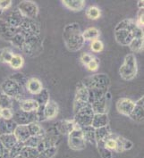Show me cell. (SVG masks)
<instances>
[{
    "mask_svg": "<svg viewBox=\"0 0 144 158\" xmlns=\"http://www.w3.org/2000/svg\"><path fill=\"white\" fill-rule=\"evenodd\" d=\"M23 53L31 57L38 56L43 50L42 40L40 35L25 38V43L23 48Z\"/></svg>",
    "mask_w": 144,
    "mask_h": 158,
    "instance_id": "obj_4",
    "label": "cell"
},
{
    "mask_svg": "<svg viewBox=\"0 0 144 158\" xmlns=\"http://www.w3.org/2000/svg\"><path fill=\"white\" fill-rule=\"evenodd\" d=\"M23 18L24 17L21 15V13L18 11V9H15V10L10 12L4 21L7 24L10 25V26H12L14 28H16V29H19V27H20V25L22 23Z\"/></svg>",
    "mask_w": 144,
    "mask_h": 158,
    "instance_id": "obj_18",
    "label": "cell"
},
{
    "mask_svg": "<svg viewBox=\"0 0 144 158\" xmlns=\"http://www.w3.org/2000/svg\"><path fill=\"white\" fill-rule=\"evenodd\" d=\"M96 146L98 148L99 153H100L101 158H112V156H112V151L105 148L104 142H97Z\"/></svg>",
    "mask_w": 144,
    "mask_h": 158,
    "instance_id": "obj_39",
    "label": "cell"
},
{
    "mask_svg": "<svg viewBox=\"0 0 144 158\" xmlns=\"http://www.w3.org/2000/svg\"><path fill=\"white\" fill-rule=\"evenodd\" d=\"M138 28L136 26L134 29H120L115 30V39L116 42L122 46H129L131 41L134 39V31Z\"/></svg>",
    "mask_w": 144,
    "mask_h": 158,
    "instance_id": "obj_12",
    "label": "cell"
},
{
    "mask_svg": "<svg viewBox=\"0 0 144 158\" xmlns=\"http://www.w3.org/2000/svg\"><path fill=\"white\" fill-rule=\"evenodd\" d=\"M100 35V31L97 28H95V27L88 28L83 32V37L84 40H91V41H93L95 40H98Z\"/></svg>",
    "mask_w": 144,
    "mask_h": 158,
    "instance_id": "obj_30",
    "label": "cell"
},
{
    "mask_svg": "<svg viewBox=\"0 0 144 158\" xmlns=\"http://www.w3.org/2000/svg\"><path fill=\"white\" fill-rule=\"evenodd\" d=\"M9 64L13 69H21L24 64V59L21 55H14L11 61L9 62Z\"/></svg>",
    "mask_w": 144,
    "mask_h": 158,
    "instance_id": "obj_34",
    "label": "cell"
},
{
    "mask_svg": "<svg viewBox=\"0 0 144 158\" xmlns=\"http://www.w3.org/2000/svg\"><path fill=\"white\" fill-rule=\"evenodd\" d=\"M91 49L94 53H100L104 49V44L100 40H95L91 44Z\"/></svg>",
    "mask_w": 144,
    "mask_h": 158,
    "instance_id": "obj_43",
    "label": "cell"
},
{
    "mask_svg": "<svg viewBox=\"0 0 144 158\" xmlns=\"http://www.w3.org/2000/svg\"><path fill=\"white\" fill-rule=\"evenodd\" d=\"M14 135L15 136L18 141L23 142V143L26 141L31 137V134H30L27 125H17L15 130Z\"/></svg>",
    "mask_w": 144,
    "mask_h": 158,
    "instance_id": "obj_22",
    "label": "cell"
},
{
    "mask_svg": "<svg viewBox=\"0 0 144 158\" xmlns=\"http://www.w3.org/2000/svg\"><path fill=\"white\" fill-rule=\"evenodd\" d=\"M0 158H9V150H7L0 142Z\"/></svg>",
    "mask_w": 144,
    "mask_h": 158,
    "instance_id": "obj_50",
    "label": "cell"
},
{
    "mask_svg": "<svg viewBox=\"0 0 144 158\" xmlns=\"http://www.w3.org/2000/svg\"><path fill=\"white\" fill-rule=\"evenodd\" d=\"M11 98L6 94L0 91V108L1 109H12L14 106V103Z\"/></svg>",
    "mask_w": 144,
    "mask_h": 158,
    "instance_id": "obj_33",
    "label": "cell"
},
{
    "mask_svg": "<svg viewBox=\"0 0 144 158\" xmlns=\"http://www.w3.org/2000/svg\"><path fill=\"white\" fill-rule=\"evenodd\" d=\"M12 6L11 0H2L0 1V10H6Z\"/></svg>",
    "mask_w": 144,
    "mask_h": 158,
    "instance_id": "obj_51",
    "label": "cell"
},
{
    "mask_svg": "<svg viewBox=\"0 0 144 158\" xmlns=\"http://www.w3.org/2000/svg\"><path fill=\"white\" fill-rule=\"evenodd\" d=\"M122 143H123V148H124V151H126V150H130L133 148V143L129 140L127 139L122 137Z\"/></svg>",
    "mask_w": 144,
    "mask_h": 158,
    "instance_id": "obj_49",
    "label": "cell"
},
{
    "mask_svg": "<svg viewBox=\"0 0 144 158\" xmlns=\"http://www.w3.org/2000/svg\"><path fill=\"white\" fill-rule=\"evenodd\" d=\"M12 120L17 125H28L32 123H38L36 112L28 113V112L22 111L21 109L14 113Z\"/></svg>",
    "mask_w": 144,
    "mask_h": 158,
    "instance_id": "obj_11",
    "label": "cell"
},
{
    "mask_svg": "<svg viewBox=\"0 0 144 158\" xmlns=\"http://www.w3.org/2000/svg\"><path fill=\"white\" fill-rule=\"evenodd\" d=\"M138 73V65L135 56L128 54L125 56L123 64L119 68V74L125 81H133Z\"/></svg>",
    "mask_w": 144,
    "mask_h": 158,
    "instance_id": "obj_3",
    "label": "cell"
},
{
    "mask_svg": "<svg viewBox=\"0 0 144 158\" xmlns=\"http://www.w3.org/2000/svg\"><path fill=\"white\" fill-rule=\"evenodd\" d=\"M104 146L106 148L110 151H116V134L111 133L108 138L104 141Z\"/></svg>",
    "mask_w": 144,
    "mask_h": 158,
    "instance_id": "obj_37",
    "label": "cell"
},
{
    "mask_svg": "<svg viewBox=\"0 0 144 158\" xmlns=\"http://www.w3.org/2000/svg\"><path fill=\"white\" fill-rule=\"evenodd\" d=\"M0 142L6 149L10 150L16 144L18 140L14 134H6L0 136Z\"/></svg>",
    "mask_w": 144,
    "mask_h": 158,
    "instance_id": "obj_29",
    "label": "cell"
},
{
    "mask_svg": "<svg viewBox=\"0 0 144 158\" xmlns=\"http://www.w3.org/2000/svg\"><path fill=\"white\" fill-rule=\"evenodd\" d=\"M15 158H23L22 156H16V157H15Z\"/></svg>",
    "mask_w": 144,
    "mask_h": 158,
    "instance_id": "obj_53",
    "label": "cell"
},
{
    "mask_svg": "<svg viewBox=\"0 0 144 158\" xmlns=\"http://www.w3.org/2000/svg\"><path fill=\"white\" fill-rule=\"evenodd\" d=\"M14 112L12 109H2L0 118H3L5 120H12Z\"/></svg>",
    "mask_w": 144,
    "mask_h": 158,
    "instance_id": "obj_46",
    "label": "cell"
},
{
    "mask_svg": "<svg viewBox=\"0 0 144 158\" xmlns=\"http://www.w3.org/2000/svg\"><path fill=\"white\" fill-rule=\"evenodd\" d=\"M57 154V147H52L40 153L39 158H54Z\"/></svg>",
    "mask_w": 144,
    "mask_h": 158,
    "instance_id": "obj_40",
    "label": "cell"
},
{
    "mask_svg": "<svg viewBox=\"0 0 144 158\" xmlns=\"http://www.w3.org/2000/svg\"><path fill=\"white\" fill-rule=\"evenodd\" d=\"M56 130L61 135H68L75 128V123L74 120H61L57 123Z\"/></svg>",
    "mask_w": 144,
    "mask_h": 158,
    "instance_id": "obj_17",
    "label": "cell"
},
{
    "mask_svg": "<svg viewBox=\"0 0 144 158\" xmlns=\"http://www.w3.org/2000/svg\"><path fill=\"white\" fill-rule=\"evenodd\" d=\"M26 89L29 93L32 95H38L43 89V86L41 81L37 78H31L27 81L25 85Z\"/></svg>",
    "mask_w": 144,
    "mask_h": 158,
    "instance_id": "obj_20",
    "label": "cell"
},
{
    "mask_svg": "<svg viewBox=\"0 0 144 158\" xmlns=\"http://www.w3.org/2000/svg\"><path fill=\"white\" fill-rule=\"evenodd\" d=\"M10 79H11V80H13V81H16L17 83L19 84V85H21L23 88V86H24V85H26V83H27V81H28V80H26L25 77H24L23 74H21V73L15 74L14 76H12Z\"/></svg>",
    "mask_w": 144,
    "mask_h": 158,
    "instance_id": "obj_44",
    "label": "cell"
},
{
    "mask_svg": "<svg viewBox=\"0 0 144 158\" xmlns=\"http://www.w3.org/2000/svg\"><path fill=\"white\" fill-rule=\"evenodd\" d=\"M82 131L84 138L85 141L91 143V145L96 146V139H95V129L91 126H85L82 127Z\"/></svg>",
    "mask_w": 144,
    "mask_h": 158,
    "instance_id": "obj_28",
    "label": "cell"
},
{
    "mask_svg": "<svg viewBox=\"0 0 144 158\" xmlns=\"http://www.w3.org/2000/svg\"><path fill=\"white\" fill-rule=\"evenodd\" d=\"M112 133L111 132L110 127L109 125L104 126L99 129H95V139H96V143L97 142H104L108 136Z\"/></svg>",
    "mask_w": 144,
    "mask_h": 158,
    "instance_id": "obj_26",
    "label": "cell"
},
{
    "mask_svg": "<svg viewBox=\"0 0 144 158\" xmlns=\"http://www.w3.org/2000/svg\"><path fill=\"white\" fill-rule=\"evenodd\" d=\"M110 93L107 92L106 95L103 96L101 98L92 103L91 106L93 110L94 114H107L108 113V100L110 99Z\"/></svg>",
    "mask_w": 144,
    "mask_h": 158,
    "instance_id": "obj_16",
    "label": "cell"
},
{
    "mask_svg": "<svg viewBox=\"0 0 144 158\" xmlns=\"http://www.w3.org/2000/svg\"><path fill=\"white\" fill-rule=\"evenodd\" d=\"M68 145L71 149L74 151H82L86 148V141H85L82 128L75 123L74 130L68 134Z\"/></svg>",
    "mask_w": 144,
    "mask_h": 158,
    "instance_id": "obj_6",
    "label": "cell"
},
{
    "mask_svg": "<svg viewBox=\"0 0 144 158\" xmlns=\"http://www.w3.org/2000/svg\"><path fill=\"white\" fill-rule=\"evenodd\" d=\"M89 93L88 89L84 87V85L81 82L77 84L76 91H75V98L74 102V114L78 112L80 109L84 107L89 104Z\"/></svg>",
    "mask_w": 144,
    "mask_h": 158,
    "instance_id": "obj_8",
    "label": "cell"
},
{
    "mask_svg": "<svg viewBox=\"0 0 144 158\" xmlns=\"http://www.w3.org/2000/svg\"><path fill=\"white\" fill-rule=\"evenodd\" d=\"M143 5H144L143 0H139V1L137 2V6H138L139 9H143Z\"/></svg>",
    "mask_w": 144,
    "mask_h": 158,
    "instance_id": "obj_52",
    "label": "cell"
},
{
    "mask_svg": "<svg viewBox=\"0 0 144 158\" xmlns=\"http://www.w3.org/2000/svg\"><path fill=\"white\" fill-rule=\"evenodd\" d=\"M82 83L89 91L94 90L107 93L108 92L111 81L110 78L106 73H96L84 78Z\"/></svg>",
    "mask_w": 144,
    "mask_h": 158,
    "instance_id": "obj_2",
    "label": "cell"
},
{
    "mask_svg": "<svg viewBox=\"0 0 144 158\" xmlns=\"http://www.w3.org/2000/svg\"><path fill=\"white\" fill-rule=\"evenodd\" d=\"M39 155L40 152L36 148L23 147L20 156H22L23 158H39Z\"/></svg>",
    "mask_w": 144,
    "mask_h": 158,
    "instance_id": "obj_32",
    "label": "cell"
},
{
    "mask_svg": "<svg viewBox=\"0 0 144 158\" xmlns=\"http://www.w3.org/2000/svg\"><path fill=\"white\" fill-rule=\"evenodd\" d=\"M17 9L24 18L34 19L39 15V7L33 1H22L19 3Z\"/></svg>",
    "mask_w": 144,
    "mask_h": 158,
    "instance_id": "obj_9",
    "label": "cell"
},
{
    "mask_svg": "<svg viewBox=\"0 0 144 158\" xmlns=\"http://www.w3.org/2000/svg\"><path fill=\"white\" fill-rule=\"evenodd\" d=\"M63 39L67 49L72 52H77L84 46L85 40L83 37V32L77 23H71L65 26Z\"/></svg>",
    "mask_w": 144,
    "mask_h": 158,
    "instance_id": "obj_1",
    "label": "cell"
},
{
    "mask_svg": "<svg viewBox=\"0 0 144 158\" xmlns=\"http://www.w3.org/2000/svg\"><path fill=\"white\" fill-rule=\"evenodd\" d=\"M144 98L142 97L139 100H137L134 106V108L132 111L131 114L129 117L138 123H143L144 121V109H143V104H144Z\"/></svg>",
    "mask_w": 144,
    "mask_h": 158,
    "instance_id": "obj_14",
    "label": "cell"
},
{
    "mask_svg": "<svg viewBox=\"0 0 144 158\" xmlns=\"http://www.w3.org/2000/svg\"><path fill=\"white\" fill-rule=\"evenodd\" d=\"M10 43L14 46V47H15L17 48H19V49H23V46H24V43H25V36L23 35V34L22 33V32H17L11 40H10Z\"/></svg>",
    "mask_w": 144,
    "mask_h": 158,
    "instance_id": "obj_31",
    "label": "cell"
},
{
    "mask_svg": "<svg viewBox=\"0 0 144 158\" xmlns=\"http://www.w3.org/2000/svg\"><path fill=\"white\" fill-rule=\"evenodd\" d=\"M17 124L13 120H5L0 118V136L6 134H14Z\"/></svg>",
    "mask_w": 144,
    "mask_h": 158,
    "instance_id": "obj_21",
    "label": "cell"
},
{
    "mask_svg": "<svg viewBox=\"0 0 144 158\" xmlns=\"http://www.w3.org/2000/svg\"><path fill=\"white\" fill-rule=\"evenodd\" d=\"M1 92L8 96L12 99L16 101H22L23 97V87L17 83L16 81L7 79L1 85Z\"/></svg>",
    "mask_w": 144,
    "mask_h": 158,
    "instance_id": "obj_5",
    "label": "cell"
},
{
    "mask_svg": "<svg viewBox=\"0 0 144 158\" xmlns=\"http://www.w3.org/2000/svg\"><path fill=\"white\" fill-rule=\"evenodd\" d=\"M108 123H109V119L108 114H95L92 119L91 126L94 129H99L108 125Z\"/></svg>",
    "mask_w": 144,
    "mask_h": 158,
    "instance_id": "obj_24",
    "label": "cell"
},
{
    "mask_svg": "<svg viewBox=\"0 0 144 158\" xmlns=\"http://www.w3.org/2000/svg\"><path fill=\"white\" fill-rule=\"evenodd\" d=\"M1 111H2V109L0 108V115H1Z\"/></svg>",
    "mask_w": 144,
    "mask_h": 158,
    "instance_id": "obj_54",
    "label": "cell"
},
{
    "mask_svg": "<svg viewBox=\"0 0 144 158\" xmlns=\"http://www.w3.org/2000/svg\"><path fill=\"white\" fill-rule=\"evenodd\" d=\"M58 105L57 104V102L49 100L48 102V104L45 106L44 107V117L45 120H52L55 117H57V114H58Z\"/></svg>",
    "mask_w": 144,
    "mask_h": 158,
    "instance_id": "obj_19",
    "label": "cell"
},
{
    "mask_svg": "<svg viewBox=\"0 0 144 158\" xmlns=\"http://www.w3.org/2000/svg\"><path fill=\"white\" fill-rule=\"evenodd\" d=\"M136 22V25L141 28V29H143V9H140L139 10V13H138V17H137V20Z\"/></svg>",
    "mask_w": 144,
    "mask_h": 158,
    "instance_id": "obj_47",
    "label": "cell"
},
{
    "mask_svg": "<svg viewBox=\"0 0 144 158\" xmlns=\"http://www.w3.org/2000/svg\"><path fill=\"white\" fill-rule=\"evenodd\" d=\"M129 48L133 52H135V53H140L143 51V39L134 38L129 44Z\"/></svg>",
    "mask_w": 144,
    "mask_h": 158,
    "instance_id": "obj_35",
    "label": "cell"
},
{
    "mask_svg": "<svg viewBox=\"0 0 144 158\" xmlns=\"http://www.w3.org/2000/svg\"><path fill=\"white\" fill-rule=\"evenodd\" d=\"M43 138H39V137H30L26 141L23 142L24 147H31V148H37L40 142L41 141Z\"/></svg>",
    "mask_w": 144,
    "mask_h": 158,
    "instance_id": "obj_42",
    "label": "cell"
},
{
    "mask_svg": "<svg viewBox=\"0 0 144 158\" xmlns=\"http://www.w3.org/2000/svg\"><path fill=\"white\" fill-rule=\"evenodd\" d=\"M94 112L91 106L88 104L84 107L80 109L78 112L74 114V123L78 124L81 128L85 126H91L92 123V119L94 116Z\"/></svg>",
    "mask_w": 144,
    "mask_h": 158,
    "instance_id": "obj_7",
    "label": "cell"
},
{
    "mask_svg": "<svg viewBox=\"0 0 144 158\" xmlns=\"http://www.w3.org/2000/svg\"><path fill=\"white\" fill-rule=\"evenodd\" d=\"M19 106L22 111L32 113V112H36L39 108V104L35 99H23L20 101Z\"/></svg>",
    "mask_w": 144,
    "mask_h": 158,
    "instance_id": "obj_23",
    "label": "cell"
},
{
    "mask_svg": "<svg viewBox=\"0 0 144 158\" xmlns=\"http://www.w3.org/2000/svg\"><path fill=\"white\" fill-rule=\"evenodd\" d=\"M63 5L72 11H82L86 6V2L84 0H63Z\"/></svg>",
    "mask_w": 144,
    "mask_h": 158,
    "instance_id": "obj_25",
    "label": "cell"
},
{
    "mask_svg": "<svg viewBox=\"0 0 144 158\" xmlns=\"http://www.w3.org/2000/svg\"><path fill=\"white\" fill-rule=\"evenodd\" d=\"M23 147H24V144L23 142H17L16 144L9 150V158H15L18 156H20Z\"/></svg>",
    "mask_w": 144,
    "mask_h": 158,
    "instance_id": "obj_38",
    "label": "cell"
},
{
    "mask_svg": "<svg viewBox=\"0 0 144 158\" xmlns=\"http://www.w3.org/2000/svg\"><path fill=\"white\" fill-rule=\"evenodd\" d=\"M20 31V29L14 28L7 24L3 19H0V38L4 40L10 41V40Z\"/></svg>",
    "mask_w": 144,
    "mask_h": 158,
    "instance_id": "obj_15",
    "label": "cell"
},
{
    "mask_svg": "<svg viewBox=\"0 0 144 158\" xmlns=\"http://www.w3.org/2000/svg\"><path fill=\"white\" fill-rule=\"evenodd\" d=\"M134 106L135 103L127 98H122L116 102V109L118 113L125 116H129L131 114L132 111L134 108Z\"/></svg>",
    "mask_w": 144,
    "mask_h": 158,
    "instance_id": "obj_13",
    "label": "cell"
},
{
    "mask_svg": "<svg viewBox=\"0 0 144 158\" xmlns=\"http://www.w3.org/2000/svg\"><path fill=\"white\" fill-rule=\"evenodd\" d=\"M29 131L31 134V137H39L44 138L46 135V131L41 127V125L39 123H32L27 125Z\"/></svg>",
    "mask_w": 144,
    "mask_h": 158,
    "instance_id": "obj_27",
    "label": "cell"
},
{
    "mask_svg": "<svg viewBox=\"0 0 144 158\" xmlns=\"http://www.w3.org/2000/svg\"><path fill=\"white\" fill-rule=\"evenodd\" d=\"M86 15L91 20H97L101 15V12H100V8L97 7V6H91L90 8L87 10Z\"/></svg>",
    "mask_w": 144,
    "mask_h": 158,
    "instance_id": "obj_41",
    "label": "cell"
},
{
    "mask_svg": "<svg viewBox=\"0 0 144 158\" xmlns=\"http://www.w3.org/2000/svg\"><path fill=\"white\" fill-rule=\"evenodd\" d=\"M99 66H100V62L96 57H93V59L86 65L87 69L91 72H96L99 69Z\"/></svg>",
    "mask_w": 144,
    "mask_h": 158,
    "instance_id": "obj_45",
    "label": "cell"
},
{
    "mask_svg": "<svg viewBox=\"0 0 144 158\" xmlns=\"http://www.w3.org/2000/svg\"><path fill=\"white\" fill-rule=\"evenodd\" d=\"M15 54L13 53V51L9 48H1L0 49V62L4 63V64H9V62L11 61V59L13 57Z\"/></svg>",
    "mask_w": 144,
    "mask_h": 158,
    "instance_id": "obj_36",
    "label": "cell"
},
{
    "mask_svg": "<svg viewBox=\"0 0 144 158\" xmlns=\"http://www.w3.org/2000/svg\"><path fill=\"white\" fill-rule=\"evenodd\" d=\"M93 59V56L91 55V54H88V53H84L81 56V62L83 65H87L91 60Z\"/></svg>",
    "mask_w": 144,
    "mask_h": 158,
    "instance_id": "obj_48",
    "label": "cell"
},
{
    "mask_svg": "<svg viewBox=\"0 0 144 158\" xmlns=\"http://www.w3.org/2000/svg\"><path fill=\"white\" fill-rule=\"evenodd\" d=\"M19 29H20V32L23 34L25 38L31 36H37L40 33V25L34 21V19L23 18Z\"/></svg>",
    "mask_w": 144,
    "mask_h": 158,
    "instance_id": "obj_10",
    "label": "cell"
}]
</instances>
